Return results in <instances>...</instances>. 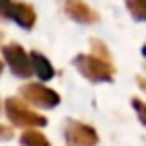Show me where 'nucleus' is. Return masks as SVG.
Listing matches in <instances>:
<instances>
[{"label": "nucleus", "mask_w": 146, "mask_h": 146, "mask_svg": "<svg viewBox=\"0 0 146 146\" xmlns=\"http://www.w3.org/2000/svg\"><path fill=\"white\" fill-rule=\"evenodd\" d=\"M76 66L92 82H110L114 78V66H112L110 58H104V56L82 54L76 58Z\"/></svg>", "instance_id": "f257e3e1"}, {"label": "nucleus", "mask_w": 146, "mask_h": 146, "mask_svg": "<svg viewBox=\"0 0 146 146\" xmlns=\"http://www.w3.org/2000/svg\"><path fill=\"white\" fill-rule=\"evenodd\" d=\"M68 142L74 146H94L98 142V136L90 126L72 122L68 126Z\"/></svg>", "instance_id": "f03ea898"}, {"label": "nucleus", "mask_w": 146, "mask_h": 146, "mask_svg": "<svg viewBox=\"0 0 146 146\" xmlns=\"http://www.w3.org/2000/svg\"><path fill=\"white\" fill-rule=\"evenodd\" d=\"M68 12L80 22H96V18H98V14L94 10H90L82 0H68Z\"/></svg>", "instance_id": "7ed1b4c3"}, {"label": "nucleus", "mask_w": 146, "mask_h": 146, "mask_svg": "<svg viewBox=\"0 0 146 146\" xmlns=\"http://www.w3.org/2000/svg\"><path fill=\"white\" fill-rule=\"evenodd\" d=\"M126 8L134 20L146 22V0H126Z\"/></svg>", "instance_id": "20e7f679"}, {"label": "nucleus", "mask_w": 146, "mask_h": 146, "mask_svg": "<svg viewBox=\"0 0 146 146\" xmlns=\"http://www.w3.org/2000/svg\"><path fill=\"white\" fill-rule=\"evenodd\" d=\"M132 106H134V110H136V114H138L140 122L146 126V104H144V102H140V100H132Z\"/></svg>", "instance_id": "39448f33"}, {"label": "nucleus", "mask_w": 146, "mask_h": 146, "mask_svg": "<svg viewBox=\"0 0 146 146\" xmlns=\"http://www.w3.org/2000/svg\"><path fill=\"white\" fill-rule=\"evenodd\" d=\"M138 84H140V88L146 92V78H144V76H138Z\"/></svg>", "instance_id": "423d86ee"}, {"label": "nucleus", "mask_w": 146, "mask_h": 146, "mask_svg": "<svg viewBox=\"0 0 146 146\" xmlns=\"http://www.w3.org/2000/svg\"><path fill=\"white\" fill-rule=\"evenodd\" d=\"M142 54H144V58H146V44H144V48H142Z\"/></svg>", "instance_id": "0eeeda50"}]
</instances>
